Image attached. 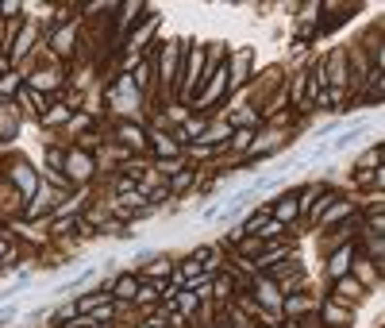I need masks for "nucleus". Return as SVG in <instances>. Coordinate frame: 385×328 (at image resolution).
Masks as SVG:
<instances>
[{
	"label": "nucleus",
	"instance_id": "f257e3e1",
	"mask_svg": "<svg viewBox=\"0 0 385 328\" xmlns=\"http://www.w3.org/2000/svg\"><path fill=\"white\" fill-rule=\"evenodd\" d=\"M258 293H262V301H266V305H277V290L270 286V282H262V286H258Z\"/></svg>",
	"mask_w": 385,
	"mask_h": 328
},
{
	"label": "nucleus",
	"instance_id": "7ed1b4c3",
	"mask_svg": "<svg viewBox=\"0 0 385 328\" xmlns=\"http://www.w3.org/2000/svg\"><path fill=\"white\" fill-rule=\"evenodd\" d=\"M158 151H162V155H173V151H177V143H169V139L158 135Z\"/></svg>",
	"mask_w": 385,
	"mask_h": 328
},
{
	"label": "nucleus",
	"instance_id": "f03ea898",
	"mask_svg": "<svg viewBox=\"0 0 385 328\" xmlns=\"http://www.w3.org/2000/svg\"><path fill=\"white\" fill-rule=\"evenodd\" d=\"M293 217V197H285V201H281V209H277V224H281V220H289Z\"/></svg>",
	"mask_w": 385,
	"mask_h": 328
}]
</instances>
